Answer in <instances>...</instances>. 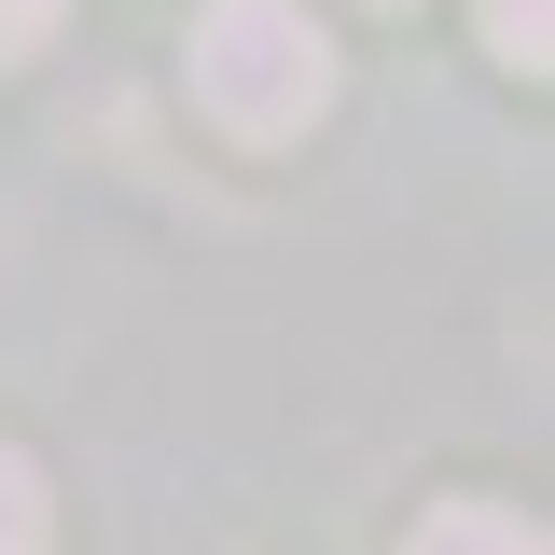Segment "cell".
<instances>
[{"label": "cell", "mask_w": 555, "mask_h": 555, "mask_svg": "<svg viewBox=\"0 0 555 555\" xmlns=\"http://www.w3.org/2000/svg\"><path fill=\"white\" fill-rule=\"evenodd\" d=\"M195 98H208L222 139H292L334 98V42L292 0H208L195 14Z\"/></svg>", "instance_id": "6da1fadb"}, {"label": "cell", "mask_w": 555, "mask_h": 555, "mask_svg": "<svg viewBox=\"0 0 555 555\" xmlns=\"http://www.w3.org/2000/svg\"><path fill=\"white\" fill-rule=\"evenodd\" d=\"M403 555H542V528H528V514H500V500H444Z\"/></svg>", "instance_id": "7a4b0ae2"}, {"label": "cell", "mask_w": 555, "mask_h": 555, "mask_svg": "<svg viewBox=\"0 0 555 555\" xmlns=\"http://www.w3.org/2000/svg\"><path fill=\"white\" fill-rule=\"evenodd\" d=\"M56 14H69V0H0V56H28V42H42Z\"/></svg>", "instance_id": "5b68a950"}, {"label": "cell", "mask_w": 555, "mask_h": 555, "mask_svg": "<svg viewBox=\"0 0 555 555\" xmlns=\"http://www.w3.org/2000/svg\"><path fill=\"white\" fill-rule=\"evenodd\" d=\"M42 528H56V514H42V473L0 444V555H42Z\"/></svg>", "instance_id": "277c9868"}, {"label": "cell", "mask_w": 555, "mask_h": 555, "mask_svg": "<svg viewBox=\"0 0 555 555\" xmlns=\"http://www.w3.org/2000/svg\"><path fill=\"white\" fill-rule=\"evenodd\" d=\"M473 28H486L500 69H542L555 56V0H473Z\"/></svg>", "instance_id": "3957f363"}]
</instances>
